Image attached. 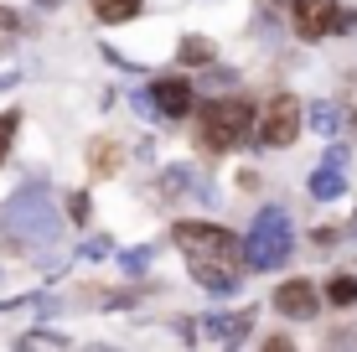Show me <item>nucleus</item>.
I'll return each mask as SVG.
<instances>
[{"mask_svg":"<svg viewBox=\"0 0 357 352\" xmlns=\"http://www.w3.org/2000/svg\"><path fill=\"white\" fill-rule=\"evenodd\" d=\"M290 21H295V31L305 36V42H316V36H331V31H342V6L337 0H290Z\"/></svg>","mask_w":357,"mask_h":352,"instance_id":"obj_5","label":"nucleus"},{"mask_svg":"<svg viewBox=\"0 0 357 352\" xmlns=\"http://www.w3.org/2000/svg\"><path fill=\"white\" fill-rule=\"evenodd\" d=\"M285 254H290V223H285L280 208H264L259 217H254L249 244H243V264H254V270H275Z\"/></svg>","mask_w":357,"mask_h":352,"instance_id":"obj_4","label":"nucleus"},{"mask_svg":"<svg viewBox=\"0 0 357 352\" xmlns=\"http://www.w3.org/2000/svg\"><path fill=\"white\" fill-rule=\"evenodd\" d=\"M140 10V0H93V16L98 21H130Z\"/></svg>","mask_w":357,"mask_h":352,"instance_id":"obj_11","label":"nucleus"},{"mask_svg":"<svg viewBox=\"0 0 357 352\" xmlns=\"http://www.w3.org/2000/svg\"><path fill=\"white\" fill-rule=\"evenodd\" d=\"M295 135H301V104H295L290 93H280L259 114V145H290Z\"/></svg>","mask_w":357,"mask_h":352,"instance_id":"obj_6","label":"nucleus"},{"mask_svg":"<svg viewBox=\"0 0 357 352\" xmlns=\"http://www.w3.org/2000/svg\"><path fill=\"white\" fill-rule=\"evenodd\" d=\"M89 155H93V161H89L93 176H114V171H119V145H114V140H93Z\"/></svg>","mask_w":357,"mask_h":352,"instance_id":"obj_10","label":"nucleus"},{"mask_svg":"<svg viewBox=\"0 0 357 352\" xmlns=\"http://www.w3.org/2000/svg\"><path fill=\"white\" fill-rule=\"evenodd\" d=\"M0 31H6V36L16 31V10H6V6H0Z\"/></svg>","mask_w":357,"mask_h":352,"instance_id":"obj_16","label":"nucleus"},{"mask_svg":"<svg viewBox=\"0 0 357 352\" xmlns=\"http://www.w3.org/2000/svg\"><path fill=\"white\" fill-rule=\"evenodd\" d=\"M249 130H254L249 99H213L202 109V151H233Z\"/></svg>","mask_w":357,"mask_h":352,"instance_id":"obj_3","label":"nucleus"},{"mask_svg":"<svg viewBox=\"0 0 357 352\" xmlns=\"http://www.w3.org/2000/svg\"><path fill=\"white\" fill-rule=\"evenodd\" d=\"M6 234L21 238V249H47L57 234H63V217H57V208H52L47 192L26 187L21 197L6 202Z\"/></svg>","mask_w":357,"mask_h":352,"instance_id":"obj_2","label":"nucleus"},{"mask_svg":"<svg viewBox=\"0 0 357 352\" xmlns=\"http://www.w3.org/2000/svg\"><path fill=\"white\" fill-rule=\"evenodd\" d=\"M181 63H213V47L192 36V42H181Z\"/></svg>","mask_w":357,"mask_h":352,"instance_id":"obj_13","label":"nucleus"},{"mask_svg":"<svg viewBox=\"0 0 357 352\" xmlns=\"http://www.w3.org/2000/svg\"><path fill=\"white\" fill-rule=\"evenodd\" d=\"M275 306L285 311V316H311L316 311V290H311V280H285L275 290Z\"/></svg>","mask_w":357,"mask_h":352,"instance_id":"obj_8","label":"nucleus"},{"mask_svg":"<svg viewBox=\"0 0 357 352\" xmlns=\"http://www.w3.org/2000/svg\"><path fill=\"white\" fill-rule=\"evenodd\" d=\"M151 104L161 109L166 119H181V114H187V109H192V89H187V83H181V78H161V83H155V89H151Z\"/></svg>","mask_w":357,"mask_h":352,"instance_id":"obj_7","label":"nucleus"},{"mask_svg":"<svg viewBox=\"0 0 357 352\" xmlns=\"http://www.w3.org/2000/svg\"><path fill=\"white\" fill-rule=\"evenodd\" d=\"M0 83H10V72H6V78H0Z\"/></svg>","mask_w":357,"mask_h":352,"instance_id":"obj_17","label":"nucleus"},{"mask_svg":"<svg viewBox=\"0 0 357 352\" xmlns=\"http://www.w3.org/2000/svg\"><path fill=\"white\" fill-rule=\"evenodd\" d=\"M311 125L321 130V135H331V130L342 125V114H337V109H316V119H311Z\"/></svg>","mask_w":357,"mask_h":352,"instance_id":"obj_15","label":"nucleus"},{"mask_svg":"<svg viewBox=\"0 0 357 352\" xmlns=\"http://www.w3.org/2000/svg\"><path fill=\"white\" fill-rule=\"evenodd\" d=\"M326 300H331V306H352V300H357V280H352V275L326 280Z\"/></svg>","mask_w":357,"mask_h":352,"instance_id":"obj_12","label":"nucleus"},{"mask_svg":"<svg viewBox=\"0 0 357 352\" xmlns=\"http://www.w3.org/2000/svg\"><path fill=\"white\" fill-rule=\"evenodd\" d=\"M352 125H357V119H352Z\"/></svg>","mask_w":357,"mask_h":352,"instance_id":"obj_18","label":"nucleus"},{"mask_svg":"<svg viewBox=\"0 0 357 352\" xmlns=\"http://www.w3.org/2000/svg\"><path fill=\"white\" fill-rule=\"evenodd\" d=\"M16 125H21V119H16V114H0V161H6V151H10V140H16Z\"/></svg>","mask_w":357,"mask_h":352,"instance_id":"obj_14","label":"nucleus"},{"mask_svg":"<svg viewBox=\"0 0 357 352\" xmlns=\"http://www.w3.org/2000/svg\"><path fill=\"white\" fill-rule=\"evenodd\" d=\"M171 238H176V249L192 259L197 285L218 290V296H228V290L238 285L243 244L228 234V228H218V223H176V228H171Z\"/></svg>","mask_w":357,"mask_h":352,"instance_id":"obj_1","label":"nucleus"},{"mask_svg":"<svg viewBox=\"0 0 357 352\" xmlns=\"http://www.w3.org/2000/svg\"><path fill=\"white\" fill-rule=\"evenodd\" d=\"M342 192H347V181H342V166H326V171H316V176H311V197L337 202Z\"/></svg>","mask_w":357,"mask_h":352,"instance_id":"obj_9","label":"nucleus"}]
</instances>
